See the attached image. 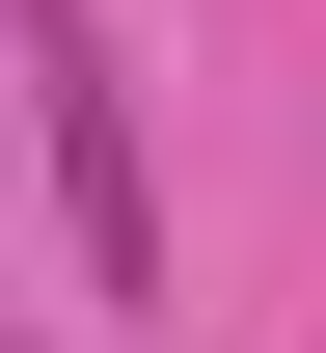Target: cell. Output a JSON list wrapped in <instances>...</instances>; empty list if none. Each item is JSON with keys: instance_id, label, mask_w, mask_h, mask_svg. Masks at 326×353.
I'll return each mask as SVG.
<instances>
[{"instance_id": "2", "label": "cell", "mask_w": 326, "mask_h": 353, "mask_svg": "<svg viewBox=\"0 0 326 353\" xmlns=\"http://www.w3.org/2000/svg\"><path fill=\"white\" fill-rule=\"evenodd\" d=\"M0 353H28V326H0Z\"/></svg>"}, {"instance_id": "1", "label": "cell", "mask_w": 326, "mask_h": 353, "mask_svg": "<svg viewBox=\"0 0 326 353\" xmlns=\"http://www.w3.org/2000/svg\"><path fill=\"white\" fill-rule=\"evenodd\" d=\"M28 28V136H54V218H82V272L163 326V163H136V82H109V0H0Z\"/></svg>"}]
</instances>
